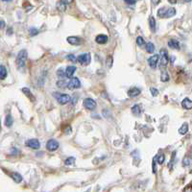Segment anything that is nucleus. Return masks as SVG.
<instances>
[{
  "label": "nucleus",
  "mask_w": 192,
  "mask_h": 192,
  "mask_svg": "<svg viewBox=\"0 0 192 192\" xmlns=\"http://www.w3.org/2000/svg\"><path fill=\"white\" fill-rule=\"evenodd\" d=\"M27 57H28V53L25 49L23 50H20L17 54V57H16V65H17V68L20 70V71H23L24 68H25V65H26V62H27Z\"/></svg>",
  "instance_id": "1"
},
{
  "label": "nucleus",
  "mask_w": 192,
  "mask_h": 192,
  "mask_svg": "<svg viewBox=\"0 0 192 192\" xmlns=\"http://www.w3.org/2000/svg\"><path fill=\"white\" fill-rule=\"evenodd\" d=\"M175 15H176V10L173 7H170V8L163 7L158 11V16L159 17H161V18H169V17L174 16Z\"/></svg>",
  "instance_id": "2"
},
{
  "label": "nucleus",
  "mask_w": 192,
  "mask_h": 192,
  "mask_svg": "<svg viewBox=\"0 0 192 192\" xmlns=\"http://www.w3.org/2000/svg\"><path fill=\"white\" fill-rule=\"evenodd\" d=\"M76 60L82 65H89L90 60H92V56H90L89 53H84V54L79 55L76 58Z\"/></svg>",
  "instance_id": "3"
},
{
  "label": "nucleus",
  "mask_w": 192,
  "mask_h": 192,
  "mask_svg": "<svg viewBox=\"0 0 192 192\" xmlns=\"http://www.w3.org/2000/svg\"><path fill=\"white\" fill-rule=\"evenodd\" d=\"M66 87L69 89H76L81 87V82L77 77H71L69 78V81L66 82Z\"/></svg>",
  "instance_id": "4"
},
{
  "label": "nucleus",
  "mask_w": 192,
  "mask_h": 192,
  "mask_svg": "<svg viewBox=\"0 0 192 192\" xmlns=\"http://www.w3.org/2000/svg\"><path fill=\"white\" fill-rule=\"evenodd\" d=\"M160 68H164L167 66L168 63H169V58H168V54L165 49H160Z\"/></svg>",
  "instance_id": "5"
},
{
  "label": "nucleus",
  "mask_w": 192,
  "mask_h": 192,
  "mask_svg": "<svg viewBox=\"0 0 192 192\" xmlns=\"http://www.w3.org/2000/svg\"><path fill=\"white\" fill-rule=\"evenodd\" d=\"M57 100L59 104L60 105H65L67 103H69L70 101H71V97H70L68 94H62V93H56L55 94Z\"/></svg>",
  "instance_id": "6"
},
{
  "label": "nucleus",
  "mask_w": 192,
  "mask_h": 192,
  "mask_svg": "<svg viewBox=\"0 0 192 192\" xmlns=\"http://www.w3.org/2000/svg\"><path fill=\"white\" fill-rule=\"evenodd\" d=\"M60 144L56 139H49L46 143V149L50 152H54V151L58 150Z\"/></svg>",
  "instance_id": "7"
},
{
  "label": "nucleus",
  "mask_w": 192,
  "mask_h": 192,
  "mask_svg": "<svg viewBox=\"0 0 192 192\" xmlns=\"http://www.w3.org/2000/svg\"><path fill=\"white\" fill-rule=\"evenodd\" d=\"M26 146H28L29 148H32V149H39L40 147V143L39 141L36 138H32V139H29L26 141Z\"/></svg>",
  "instance_id": "8"
},
{
  "label": "nucleus",
  "mask_w": 192,
  "mask_h": 192,
  "mask_svg": "<svg viewBox=\"0 0 192 192\" xmlns=\"http://www.w3.org/2000/svg\"><path fill=\"white\" fill-rule=\"evenodd\" d=\"M96 105H97L96 102H95L93 99H92V98H87V99H85V101H84V106H85V108H87V109H90V110L94 109L96 108Z\"/></svg>",
  "instance_id": "9"
},
{
  "label": "nucleus",
  "mask_w": 192,
  "mask_h": 192,
  "mask_svg": "<svg viewBox=\"0 0 192 192\" xmlns=\"http://www.w3.org/2000/svg\"><path fill=\"white\" fill-rule=\"evenodd\" d=\"M159 56L157 55V54H155V55L151 56V57L148 59V64H149V65H150L151 68L155 69V68L157 67V65H158V63H159Z\"/></svg>",
  "instance_id": "10"
},
{
  "label": "nucleus",
  "mask_w": 192,
  "mask_h": 192,
  "mask_svg": "<svg viewBox=\"0 0 192 192\" xmlns=\"http://www.w3.org/2000/svg\"><path fill=\"white\" fill-rule=\"evenodd\" d=\"M67 42L72 45H80V44H82L83 42H82V39L78 37H68Z\"/></svg>",
  "instance_id": "11"
},
{
  "label": "nucleus",
  "mask_w": 192,
  "mask_h": 192,
  "mask_svg": "<svg viewBox=\"0 0 192 192\" xmlns=\"http://www.w3.org/2000/svg\"><path fill=\"white\" fill-rule=\"evenodd\" d=\"M108 40H109V38L106 35H98L95 38V42L98 44H106L108 42Z\"/></svg>",
  "instance_id": "12"
},
{
  "label": "nucleus",
  "mask_w": 192,
  "mask_h": 192,
  "mask_svg": "<svg viewBox=\"0 0 192 192\" xmlns=\"http://www.w3.org/2000/svg\"><path fill=\"white\" fill-rule=\"evenodd\" d=\"M75 71H76V67L74 65H69L65 69V76L67 78H71L73 74L75 73Z\"/></svg>",
  "instance_id": "13"
},
{
  "label": "nucleus",
  "mask_w": 192,
  "mask_h": 192,
  "mask_svg": "<svg viewBox=\"0 0 192 192\" xmlns=\"http://www.w3.org/2000/svg\"><path fill=\"white\" fill-rule=\"evenodd\" d=\"M168 46L170 48H172V49H175V50H180V42H178L177 39H170L169 42H168Z\"/></svg>",
  "instance_id": "14"
},
{
  "label": "nucleus",
  "mask_w": 192,
  "mask_h": 192,
  "mask_svg": "<svg viewBox=\"0 0 192 192\" xmlns=\"http://www.w3.org/2000/svg\"><path fill=\"white\" fill-rule=\"evenodd\" d=\"M140 92H141V90L138 87H133V88L129 89L128 95L130 97H136V96H138L140 94Z\"/></svg>",
  "instance_id": "15"
},
{
  "label": "nucleus",
  "mask_w": 192,
  "mask_h": 192,
  "mask_svg": "<svg viewBox=\"0 0 192 192\" xmlns=\"http://www.w3.org/2000/svg\"><path fill=\"white\" fill-rule=\"evenodd\" d=\"M181 106L185 109H192V102L189 98H185L181 102Z\"/></svg>",
  "instance_id": "16"
},
{
  "label": "nucleus",
  "mask_w": 192,
  "mask_h": 192,
  "mask_svg": "<svg viewBox=\"0 0 192 192\" xmlns=\"http://www.w3.org/2000/svg\"><path fill=\"white\" fill-rule=\"evenodd\" d=\"M11 177H12V179L16 181V184H19V183H21V181H22V176L20 175L19 173L13 172V173L11 174Z\"/></svg>",
  "instance_id": "17"
},
{
  "label": "nucleus",
  "mask_w": 192,
  "mask_h": 192,
  "mask_svg": "<svg viewBox=\"0 0 192 192\" xmlns=\"http://www.w3.org/2000/svg\"><path fill=\"white\" fill-rule=\"evenodd\" d=\"M132 113L135 114V115H139L141 113H142V108H141L140 105H135L133 108H132Z\"/></svg>",
  "instance_id": "18"
},
{
  "label": "nucleus",
  "mask_w": 192,
  "mask_h": 192,
  "mask_svg": "<svg viewBox=\"0 0 192 192\" xmlns=\"http://www.w3.org/2000/svg\"><path fill=\"white\" fill-rule=\"evenodd\" d=\"M149 26L152 32H156V19L154 16H150L149 18Z\"/></svg>",
  "instance_id": "19"
},
{
  "label": "nucleus",
  "mask_w": 192,
  "mask_h": 192,
  "mask_svg": "<svg viewBox=\"0 0 192 192\" xmlns=\"http://www.w3.org/2000/svg\"><path fill=\"white\" fill-rule=\"evenodd\" d=\"M13 123H14V119H13L12 115L11 114H7V116L5 118V125L8 128H11L13 126Z\"/></svg>",
  "instance_id": "20"
},
{
  "label": "nucleus",
  "mask_w": 192,
  "mask_h": 192,
  "mask_svg": "<svg viewBox=\"0 0 192 192\" xmlns=\"http://www.w3.org/2000/svg\"><path fill=\"white\" fill-rule=\"evenodd\" d=\"M22 92L30 99V100H32V101H35L36 100V98L34 97V95L31 93V92H30V89L29 88H27V87H24V88H22Z\"/></svg>",
  "instance_id": "21"
},
{
  "label": "nucleus",
  "mask_w": 192,
  "mask_h": 192,
  "mask_svg": "<svg viewBox=\"0 0 192 192\" xmlns=\"http://www.w3.org/2000/svg\"><path fill=\"white\" fill-rule=\"evenodd\" d=\"M7 77V69L4 65H0V79L4 80Z\"/></svg>",
  "instance_id": "22"
},
{
  "label": "nucleus",
  "mask_w": 192,
  "mask_h": 192,
  "mask_svg": "<svg viewBox=\"0 0 192 192\" xmlns=\"http://www.w3.org/2000/svg\"><path fill=\"white\" fill-rule=\"evenodd\" d=\"M145 47H146V51L148 52V53H154V51H155V45L152 43V42H148V43H146L145 44Z\"/></svg>",
  "instance_id": "23"
},
{
  "label": "nucleus",
  "mask_w": 192,
  "mask_h": 192,
  "mask_svg": "<svg viewBox=\"0 0 192 192\" xmlns=\"http://www.w3.org/2000/svg\"><path fill=\"white\" fill-rule=\"evenodd\" d=\"M187 131H188V124L185 123V124L181 125V127L179 129V133L181 135H185L187 133Z\"/></svg>",
  "instance_id": "24"
},
{
  "label": "nucleus",
  "mask_w": 192,
  "mask_h": 192,
  "mask_svg": "<svg viewBox=\"0 0 192 192\" xmlns=\"http://www.w3.org/2000/svg\"><path fill=\"white\" fill-rule=\"evenodd\" d=\"M136 43H137V45L139 46V47H144L145 46V44H146V42H145V40H144V38H142V37H137L136 38Z\"/></svg>",
  "instance_id": "25"
},
{
  "label": "nucleus",
  "mask_w": 192,
  "mask_h": 192,
  "mask_svg": "<svg viewBox=\"0 0 192 192\" xmlns=\"http://www.w3.org/2000/svg\"><path fill=\"white\" fill-rule=\"evenodd\" d=\"M160 80H161V82H167V81H169V74L166 71L161 72Z\"/></svg>",
  "instance_id": "26"
},
{
  "label": "nucleus",
  "mask_w": 192,
  "mask_h": 192,
  "mask_svg": "<svg viewBox=\"0 0 192 192\" xmlns=\"http://www.w3.org/2000/svg\"><path fill=\"white\" fill-rule=\"evenodd\" d=\"M75 158H73V157H70V158H67L65 160V165H72V164H74L75 163Z\"/></svg>",
  "instance_id": "27"
},
{
  "label": "nucleus",
  "mask_w": 192,
  "mask_h": 192,
  "mask_svg": "<svg viewBox=\"0 0 192 192\" xmlns=\"http://www.w3.org/2000/svg\"><path fill=\"white\" fill-rule=\"evenodd\" d=\"M156 159H157V163H158L159 164H163L164 159H165V157H164L163 154H161V155L156 156Z\"/></svg>",
  "instance_id": "28"
},
{
  "label": "nucleus",
  "mask_w": 192,
  "mask_h": 192,
  "mask_svg": "<svg viewBox=\"0 0 192 192\" xmlns=\"http://www.w3.org/2000/svg\"><path fill=\"white\" fill-rule=\"evenodd\" d=\"M175 156H176V151H174V152H173L172 158H171L170 163H168V168H169V169H172V167H173V164H174V163H175Z\"/></svg>",
  "instance_id": "29"
},
{
  "label": "nucleus",
  "mask_w": 192,
  "mask_h": 192,
  "mask_svg": "<svg viewBox=\"0 0 192 192\" xmlns=\"http://www.w3.org/2000/svg\"><path fill=\"white\" fill-rule=\"evenodd\" d=\"M57 75H58V77H60V78H64V77L65 76V71L63 68H59L58 71H57Z\"/></svg>",
  "instance_id": "30"
},
{
  "label": "nucleus",
  "mask_w": 192,
  "mask_h": 192,
  "mask_svg": "<svg viewBox=\"0 0 192 192\" xmlns=\"http://www.w3.org/2000/svg\"><path fill=\"white\" fill-rule=\"evenodd\" d=\"M57 86H58V87L65 88V87H66V82H65V81H64V80L58 81V82H57Z\"/></svg>",
  "instance_id": "31"
},
{
  "label": "nucleus",
  "mask_w": 192,
  "mask_h": 192,
  "mask_svg": "<svg viewBox=\"0 0 192 192\" xmlns=\"http://www.w3.org/2000/svg\"><path fill=\"white\" fill-rule=\"evenodd\" d=\"M190 164H191V159H190V157H185V158L184 159L183 165H184V166H188V165H190Z\"/></svg>",
  "instance_id": "32"
},
{
  "label": "nucleus",
  "mask_w": 192,
  "mask_h": 192,
  "mask_svg": "<svg viewBox=\"0 0 192 192\" xmlns=\"http://www.w3.org/2000/svg\"><path fill=\"white\" fill-rule=\"evenodd\" d=\"M38 30L37 29V28H31L30 29V35H31L32 37H35V36H37L38 34Z\"/></svg>",
  "instance_id": "33"
},
{
  "label": "nucleus",
  "mask_w": 192,
  "mask_h": 192,
  "mask_svg": "<svg viewBox=\"0 0 192 192\" xmlns=\"http://www.w3.org/2000/svg\"><path fill=\"white\" fill-rule=\"evenodd\" d=\"M66 59L69 60L70 62H73V63L76 62V57H75L73 54H69V55H67V56H66Z\"/></svg>",
  "instance_id": "34"
},
{
  "label": "nucleus",
  "mask_w": 192,
  "mask_h": 192,
  "mask_svg": "<svg viewBox=\"0 0 192 192\" xmlns=\"http://www.w3.org/2000/svg\"><path fill=\"white\" fill-rule=\"evenodd\" d=\"M156 164H157V159H156V157H155V159H153V173L154 174H156L157 173V166H156Z\"/></svg>",
  "instance_id": "35"
},
{
  "label": "nucleus",
  "mask_w": 192,
  "mask_h": 192,
  "mask_svg": "<svg viewBox=\"0 0 192 192\" xmlns=\"http://www.w3.org/2000/svg\"><path fill=\"white\" fill-rule=\"evenodd\" d=\"M151 93H152L153 96H157L159 94V90L157 88H154V87H151Z\"/></svg>",
  "instance_id": "36"
},
{
  "label": "nucleus",
  "mask_w": 192,
  "mask_h": 192,
  "mask_svg": "<svg viewBox=\"0 0 192 192\" xmlns=\"http://www.w3.org/2000/svg\"><path fill=\"white\" fill-rule=\"evenodd\" d=\"M72 1L73 0H60V3H63L64 5H65L66 7H67V5H69L70 3H72Z\"/></svg>",
  "instance_id": "37"
},
{
  "label": "nucleus",
  "mask_w": 192,
  "mask_h": 192,
  "mask_svg": "<svg viewBox=\"0 0 192 192\" xmlns=\"http://www.w3.org/2000/svg\"><path fill=\"white\" fill-rule=\"evenodd\" d=\"M112 65H113V57H109V65H107V66L108 67H112Z\"/></svg>",
  "instance_id": "38"
},
{
  "label": "nucleus",
  "mask_w": 192,
  "mask_h": 192,
  "mask_svg": "<svg viewBox=\"0 0 192 192\" xmlns=\"http://www.w3.org/2000/svg\"><path fill=\"white\" fill-rule=\"evenodd\" d=\"M124 1L129 5H133V4L136 3V0H124Z\"/></svg>",
  "instance_id": "39"
},
{
  "label": "nucleus",
  "mask_w": 192,
  "mask_h": 192,
  "mask_svg": "<svg viewBox=\"0 0 192 192\" xmlns=\"http://www.w3.org/2000/svg\"><path fill=\"white\" fill-rule=\"evenodd\" d=\"M5 27V22L3 20H0V29H3Z\"/></svg>",
  "instance_id": "40"
},
{
  "label": "nucleus",
  "mask_w": 192,
  "mask_h": 192,
  "mask_svg": "<svg viewBox=\"0 0 192 192\" xmlns=\"http://www.w3.org/2000/svg\"><path fill=\"white\" fill-rule=\"evenodd\" d=\"M159 1H160V0H152V2H153L154 5H158L159 3Z\"/></svg>",
  "instance_id": "41"
},
{
  "label": "nucleus",
  "mask_w": 192,
  "mask_h": 192,
  "mask_svg": "<svg viewBox=\"0 0 192 192\" xmlns=\"http://www.w3.org/2000/svg\"><path fill=\"white\" fill-rule=\"evenodd\" d=\"M169 2L172 3V4H175V3H177V0H169Z\"/></svg>",
  "instance_id": "42"
},
{
  "label": "nucleus",
  "mask_w": 192,
  "mask_h": 192,
  "mask_svg": "<svg viewBox=\"0 0 192 192\" xmlns=\"http://www.w3.org/2000/svg\"><path fill=\"white\" fill-rule=\"evenodd\" d=\"M2 1H4V2H10V1H12V0H2Z\"/></svg>",
  "instance_id": "43"
},
{
  "label": "nucleus",
  "mask_w": 192,
  "mask_h": 192,
  "mask_svg": "<svg viewBox=\"0 0 192 192\" xmlns=\"http://www.w3.org/2000/svg\"><path fill=\"white\" fill-rule=\"evenodd\" d=\"M184 1H185V2H190L191 0H184Z\"/></svg>",
  "instance_id": "44"
},
{
  "label": "nucleus",
  "mask_w": 192,
  "mask_h": 192,
  "mask_svg": "<svg viewBox=\"0 0 192 192\" xmlns=\"http://www.w3.org/2000/svg\"><path fill=\"white\" fill-rule=\"evenodd\" d=\"M0 131H1V121H0Z\"/></svg>",
  "instance_id": "45"
}]
</instances>
